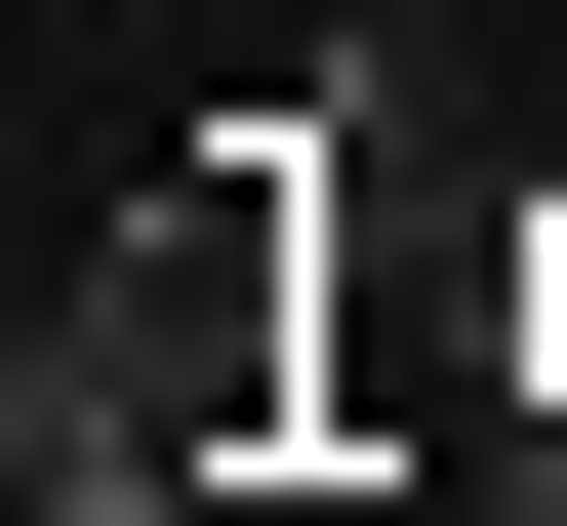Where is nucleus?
I'll use <instances>...</instances> for the list:
<instances>
[{
    "label": "nucleus",
    "instance_id": "f03ea898",
    "mask_svg": "<svg viewBox=\"0 0 567 526\" xmlns=\"http://www.w3.org/2000/svg\"><path fill=\"white\" fill-rule=\"evenodd\" d=\"M527 405H567V244H527Z\"/></svg>",
    "mask_w": 567,
    "mask_h": 526
},
{
    "label": "nucleus",
    "instance_id": "f257e3e1",
    "mask_svg": "<svg viewBox=\"0 0 567 526\" xmlns=\"http://www.w3.org/2000/svg\"><path fill=\"white\" fill-rule=\"evenodd\" d=\"M284 445H324V122H203V163H122L82 324L0 364V486L41 526H244Z\"/></svg>",
    "mask_w": 567,
    "mask_h": 526
}]
</instances>
